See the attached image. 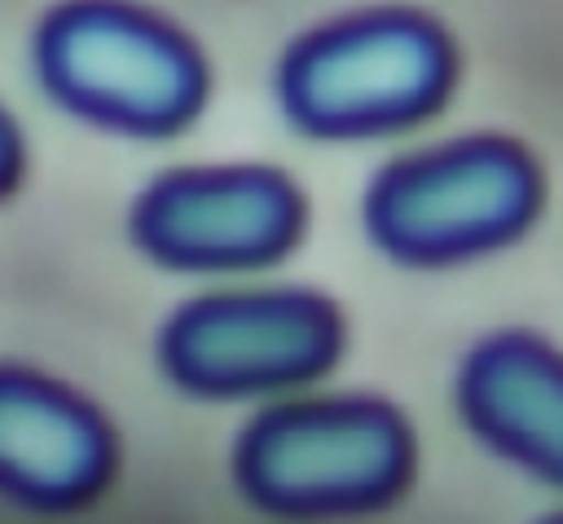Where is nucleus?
I'll list each match as a JSON object with an SVG mask.
<instances>
[{
    "label": "nucleus",
    "instance_id": "obj_5",
    "mask_svg": "<svg viewBox=\"0 0 563 524\" xmlns=\"http://www.w3.org/2000/svg\"><path fill=\"white\" fill-rule=\"evenodd\" d=\"M343 352V317L317 291H238L180 304L163 335L167 379L194 396L282 392L325 374Z\"/></svg>",
    "mask_w": 563,
    "mask_h": 524
},
{
    "label": "nucleus",
    "instance_id": "obj_7",
    "mask_svg": "<svg viewBox=\"0 0 563 524\" xmlns=\"http://www.w3.org/2000/svg\"><path fill=\"white\" fill-rule=\"evenodd\" d=\"M110 467L114 436L88 401L44 374L0 370V493L66 511L88 502Z\"/></svg>",
    "mask_w": 563,
    "mask_h": 524
},
{
    "label": "nucleus",
    "instance_id": "obj_3",
    "mask_svg": "<svg viewBox=\"0 0 563 524\" xmlns=\"http://www.w3.org/2000/svg\"><path fill=\"white\" fill-rule=\"evenodd\" d=\"M537 207V159L510 137L475 132L391 159L361 198V225L387 260L440 269L515 242Z\"/></svg>",
    "mask_w": 563,
    "mask_h": 524
},
{
    "label": "nucleus",
    "instance_id": "obj_1",
    "mask_svg": "<svg viewBox=\"0 0 563 524\" xmlns=\"http://www.w3.org/2000/svg\"><path fill=\"white\" fill-rule=\"evenodd\" d=\"M457 48L418 9H369L303 31L277 62V106L321 141L383 137L435 114L453 88Z\"/></svg>",
    "mask_w": 563,
    "mask_h": 524
},
{
    "label": "nucleus",
    "instance_id": "obj_8",
    "mask_svg": "<svg viewBox=\"0 0 563 524\" xmlns=\"http://www.w3.org/2000/svg\"><path fill=\"white\" fill-rule=\"evenodd\" d=\"M457 414L471 436L519 471L563 484V352L528 330L479 339L457 370Z\"/></svg>",
    "mask_w": 563,
    "mask_h": 524
},
{
    "label": "nucleus",
    "instance_id": "obj_6",
    "mask_svg": "<svg viewBox=\"0 0 563 524\" xmlns=\"http://www.w3.org/2000/svg\"><path fill=\"white\" fill-rule=\"evenodd\" d=\"M303 233L299 185L264 163L180 167L158 176L132 207V242L189 273L260 269Z\"/></svg>",
    "mask_w": 563,
    "mask_h": 524
},
{
    "label": "nucleus",
    "instance_id": "obj_2",
    "mask_svg": "<svg viewBox=\"0 0 563 524\" xmlns=\"http://www.w3.org/2000/svg\"><path fill=\"white\" fill-rule=\"evenodd\" d=\"M413 476V432L374 396L282 401L260 410L233 445L242 498L268 515H365Z\"/></svg>",
    "mask_w": 563,
    "mask_h": 524
},
{
    "label": "nucleus",
    "instance_id": "obj_9",
    "mask_svg": "<svg viewBox=\"0 0 563 524\" xmlns=\"http://www.w3.org/2000/svg\"><path fill=\"white\" fill-rule=\"evenodd\" d=\"M18 172H22V145H18L13 123H9V119H4V110H0V194H9V189H13Z\"/></svg>",
    "mask_w": 563,
    "mask_h": 524
},
{
    "label": "nucleus",
    "instance_id": "obj_4",
    "mask_svg": "<svg viewBox=\"0 0 563 524\" xmlns=\"http://www.w3.org/2000/svg\"><path fill=\"white\" fill-rule=\"evenodd\" d=\"M35 62L62 106L119 132H176L207 97L202 53L172 22L119 0L53 9L40 26Z\"/></svg>",
    "mask_w": 563,
    "mask_h": 524
}]
</instances>
